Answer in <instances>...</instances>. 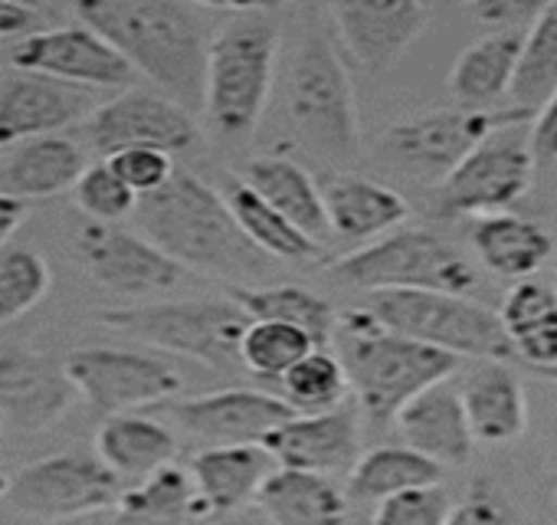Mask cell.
<instances>
[{"label":"cell","instance_id":"obj_23","mask_svg":"<svg viewBox=\"0 0 557 525\" xmlns=\"http://www.w3.org/2000/svg\"><path fill=\"white\" fill-rule=\"evenodd\" d=\"M86 168V155L73 138L37 135L21 142V148L0 164V191L21 200L57 197L76 187Z\"/></svg>","mask_w":557,"mask_h":525},{"label":"cell","instance_id":"obj_37","mask_svg":"<svg viewBox=\"0 0 557 525\" xmlns=\"http://www.w3.org/2000/svg\"><path fill=\"white\" fill-rule=\"evenodd\" d=\"M283 398L296 407V414H322L332 407H342L351 394V381L345 371V362L329 352H309L302 362H296L283 381Z\"/></svg>","mask_w":557,"mask_h":525},{"label":"cell","instance_id":"obj_34","mask_svg":"<svg viewBox=\"0 0 557 525\" xmlns=\"http://www.w3.org/2000/svg\"><path fill=\"white\" fill-rule=\"evenodd\" d=\"M230 300H236L252 319H278V322H293L299 329H306L315 345L332 342L335 335V309L302 290V286H256V290H230Z\"/></svg>","mask_w":557,"mask_h":525},{"label":"cell","instance_id":"obj_10","mask_svg":"<svg viewBox=\"0 0 557 525\" xmlns=\"http://www.w3.org/2000/svg\"><path fill=\"white\" fill-rule=\"evenodd\" d=\"M518 119H534L531 109L524 106H508L505 112L479 109V106H459V109H443L430 112L420 119H407L384 135V155L426 178H446L479 142H485L498 125L518 122Z\"/></svg>","mask_w":557,"mask_h":525},{"label":"cell","instance_id":"obj_41","mask_svg":"<svg viewBox=\"0 0 557 525\" xmlns=\"http://www.w3.org/2000/svg\"><path fill=\"white\" fill-rule=\"evenodd\" d=\"M73 191H76V204L96 220H122L125 213H135L138 204V194L112 171L109 161L89 164Z\"/></svg>","mask_w":557,"mask_h":525},{"label":"cell","instance_id":"obj_25","mask_svg":"<svg viewBox=\"0 0 557 525\" xmlns=\"http://www.w3.org/2000/svg\"><path fill=\"white\" fill-rule=\"evenodd\" d=\"M325 207L332 236L342 240H374L397 230L410 217L407 197L358 174H335L325 184Z\"/></svg>","mask_w":557,"mask_h":525},{"label":"cell","instance_id":"obj_14","mask_svg":"<svg viewBox=\"0 0 557 525\" xmlns=\"http://www.w3.org/2000/svg\"><path fill=\"white\" fill-rule=\"evenodd\" d=\"M11 70L44 73L92 89H132L138 76V70L83 21L73 27L27 34L11 53Z\"/></svg>","mask_w":557,"mask_h":525},{"label":"cell","instance_id":"obj_38","mask_svg":"<svg viewBox=\"0 0 557 525\" xmlns=\"http://www.w3.org/2000/svg\"><path fill=\"white\" fill-rule=\"evenodd\" d=\"M119 509L135 518H184V515H203L200 492L194 483V473H184L171 463L148 473L135 489H125L119 499Z\"/></svg>","mask_w":557,"mask_h":525},{"label":"cell","instance_id":"obj_16","mask_svg":"<svg viewBox=\"0 0 557 525\" xmlns=\"http://www.w3.org/2000/svg\"><path fill=\"white\" fill-rule=\"evenodd\" d=\"M99 96L92 86H76L44 73L11 70L0 80V151L37 135H53L92 115Z\"/></svg>","mask_w":557,"mask_h":525},{"label":"cell","instance_id":"obj_18","mask_svg":"<svg viewBox=\"0 0 557 525\" xmlns=\"http://www.w3.org/2000/svg\"><path fill=\"white\" fill-rule=\"evenodd\" d=\"M426 8V0H332V21L358 66L387 70L423 34Z\"/></svg>","mask_w":557,"mask_h":525},{"label":"cell","instance_id":"obj_30","mask_svg":"<svg viewBox=\"0 0 557 525\" xmlns=\"http://www.w3.org/2000/svg\"><path fill=\"white\" fill-rule=\"evenodd\" d=\"M246 181L272 204L283 210L296 227H302L309 236L319 243L332 240V223H329V207H325V191L315 184V178L293 158L265 155L249 161Z\"/></svg>","mask_w":557,"mask_h":525},{"label":"cell","instance_id":"obj_32","mask_svg":"<svg viewBox=\"0 0 557 525\" xmlns=\"http://www.w3.org/2000/svg\"><path fill=\"white\" fill-rule=\"evenodd\" d=\"M96 450L122 479H145L177 456V440L164 424L122 411L102 420Z\"/></svg>","mask_w":557,"mask_h":525},{"label":"cell","instance_id":"obj_44","mask_svg":"<svg viewBox=\"0 0 557 525\" xmlns=\"http://www.w3.org/2000/svg\"><path fill=\"white\" fill-rule=\"evenodd\" d=\"M505 518H508V512L502 509V502L495 496H488L482 486H475L449 512V522H456V525H502Z\"/></svg>","mask_w":557,"mask_h":525},{"label":"cell","instance_id":"obj_46","mask_svg":"<svg viewBox=\"0 0 557 525\" xmlns=\"http://www.w3.org/2000/svg\"><path fill=\"white\" fill-rule=\"evenodd\" d=\"M190 4L226 11V14H265V11L283 8V0H190Z\"/></svg>","mask_w":557,"mask_h":525},{"label":"cell","instance_id":"obj_28","mask_svg":"<svg viewBox=\"0 0 557 525\" xmlns=\"http://www.w3.org/2000/svg\"><path fill=\"white\" fill-rule=\"evenodd\" d=\"M265 518L278 525H309L345 518V492L329 479V473L302 466H275L256 496Z\"/></svg>","mask_w":557,"mask_h":525},{"label":"cell","instance_id":"obj_8","mask_svg":"<svg viewBox=\"0 0 557 525\" xmlns=\"http://www.w3.org/2000/svg\"><path fill=\"white\" fill-rule=\"evenodd\" d=\"M329 277L358 290H443L472 296L479 277L472 262L443 236L417 227H397L368 246L335 259Z\"/></svg>","mask_w":557,"mask_h":525},{"label":"cell","instance_id":"obj_27","mask_svg":"<svg viewBox=\"0 0 557 525\" xmlns=\"http://www.w3.org/2000/svg\"><path fill=\"white\" fill-rule=\"evenodd\" d=\"M524 53V30H495L475 44H469L453 73H449V93L459 106H479L502 99L511 93L518 66Z\"/></svg>","mask_w":557,"mask_h":525},{"label":"cell","instance_id":"obj_9","mask_svg":"<svg viewBox=\"0 0 557 525\" xmlns=\"http://www.w3.org/2000/svg\"><path fill=\"white\" fill-rule=\"evenodd\" d=\"M531 122L518 119L498 125L485 142H479L440 184L433 194L436 217H462V213H495L511 207L518 197L531 191L534 181V145Z\"/></svg>","mask_w":557,"mask_h":525},{"label":"cell","instance_id":"obj_20","mask_svg":"<svg viewBox=\"0 0 557 525\" xmlns=\"http://www.w3.org/2000/svg\"><path fill=\"white\" fill-rule=\"evenodd\" d=\"M361 407L345 401L322 414H296L278 424L262 443L272 450L278 466H302L319 473L351 469L361 450Z\"/></svg>","mask_w":557,"mask_h":525},{"label":"cell","instance_id":"obj_47","mask_svg":"<svg viewBox=\"0 0 557 525\" xmlns=\"http://www.w3.org/2000/svg\"><path fill=\"white\" fill-rule=\"evenodd\" d=\"M24 217H27V200L0 191V246L11 240V233L24 223Z\"/></svg>","mask_w":557,"mask_h":525},{"label":"cell","instance_id":"obj_39","mask_svg":"<svg viewBox=\"0 0 557 525\" xmlns=\"http://www.w3.org/2000/svg\"><path fill=\"white\" fill-rule=\"evenodd\" d=\"M50 293V267L30 246H0V326L17 322Z\"/></svg>","mask_w":557,"mask_h":525},{"label":"cell","instance_id":"obj_31","mask_svg":"<svg viewBox=\"0 0 557 525\" xmlns=\"http://www.w3.org/2000/svg\"><path fill=\"white\" fill-rule=\"evenodd\" d=\"M502 322L511 335L515 355L557 378V290L534 280L518 283L502 306Z\"/></svg>","mask_w":557,"mask_h":525},{"label":"cell","instance_id":"obj_49","mask_svg":"<svg viewBox=\"0 0 557 525\" xmlns=\"http://www.w3.org/2000/svg\"><path fill=\"white\" fill-rule=\"evenodd\" d=\"M0 4L8 8H21V11H30V14H40L47 8V0H0Z\"/></svg>","mask_w":557,"mask_h":525},{"label":"cell","instance_id":"obj_19","mask_svg":"<svg viewBox=\"0 0 557 525\" xmlns=\"http://www.w3.org/2000/svg\"><path fill=\"white\" fill-rule=\"evenodd\" d=\"M184 430L213 443H262L278 424L296 417V407L269 391L230 388L190 398L171 407Z\"/></svg>","mask_w":557,"mask_h":525},{"label":"cell","instance_id":"obj_45","mask_svg":"<svg viewBox=\"0 0 557 525\" xmlns=\"http://www.w3.org/2000/svg\"><path fill=\"white\" fill-rule=\"evenodd\" d=\"M531 145H534L537 164L557 161V86H554V93L547 96V102L534 112V122H531Z\"/></svg>","mask_w":557,"mask_h":525},{"label":"cell","instance_id":"obj_36","mask_svg":"<svg viewBox=\"0 0 557 525\" xmlns=\"http://www.w3.org/2000/svg\"><path fill=\"white\" fill-rule=\"evenodd\" d=\"M557 86V0L524 30V53L511 86V106L537 112Z\"/></svg>","mask_w":557,"mask_h":525},{"label":"cell","instance_id":"obj_4","mask_svg":"<svg viewBox=\"0 0 557 525\" xmlns=\"http://www.w3.org/2000/svg\"><path fill=\"white\" fill-rule=\"evenodd\" d=\"M278 27L265 14H236L210 40L203 109L210 125L233 142L256 132L275 80Z\"/></svg>","mask_w":557,"mask_h":525},{"label":"cell","instance_id":"obj_35","mask_svg":"<svg viewBox=\"0 0 557 525\" xmlns=\"http://www.w3.org/2000/svg\"><path fill=\"white\" fill-rule=\"evenodd\" d=\"M315 339L293 326V322H278V319H252L243 332L239 342V358L246 375H256L262 381H283V375L302 362L309 352H315Z\"/></svg>","mask_w":557,"mask_h":525},{"label":"cell","instance_id":"obj_33","mask_svg":"<svg viewBox=\"0 0 557 525\" xmlns=\"http://www.w3.org/2000/svg\"><path fill=\"white\" fill-rule=\"evenodd\" d=\"M443 469L436 460L420 453L417 447H374L355 460L348 476V499L355 502H381L400 489L440 483Z\"/></svg>","mask_w":557,"mask_h":525},{"label":"cell","instance_id":"obj_7","mask_svg":"<svg viewBox=\"0 0 557 525\" xmlns=\"http://www.w3.org/2000/svg\"><path fill=\"white\" fill-rule=\"evenodd\" d=\"M391 329L446 349L459 358L511 362L515 345L502 322V313L443 290H377L364 303Z\"/></svg>","mask_w":557,"mask_h":525},{"label":"cell","instance_id":"obj_3","mask_svg":"<svg viewBox=\"0 0 557 525\" xmlns=\"http://www.w3.org/2000/svg\"><path fill=\"white\" fill-rule=\"evenodd\" d=\"M332 339L345 362L351 394L374 424L394 420L413 394L459 368V355L391 329L368 306L342 313Z\"/></svg>","mask_w":557,"mask_h":525},{"label":"cell","instance_id":"obj_22","mask_svg":"<svg viewBox=\"0 0 557 525\" xmlns=\"http://www.w3.org/2000/svg\"><path fill=\"white\" fill-rule=\"evenodd\" d=\"M278 460L265 443H220L190 460L203 512H230L259 496Z\"/></svg>","mask_w":557,"mask_h":525},{"label":"cell","instance_id":"obj_15","mask_svg":"<svg viewBox=\"0 0 557 525\" xmlns=\"http://www.w3.org/2000/svg\"><path fill=\"white\" fill-rule=\"evenodd\" d=\"M86 135L92 148L102 155L122 148H161V151H184L197 138V122L190 109L174 102L171 96H158L148 89H125L122 96L102 102L89 122Z\"/></svg>","mask_w":557,"mask_h":525},{"label":"cell","instance_id":"obj_48","mask_svg":"<svg viewBox=\"0 0 557 525\" xmlns=\"http://www.w3.org/2000/svg\"><path fill=\"white\" fill-rule=\"evenodd\" d=\"M40 14L21 11V8H8L0 4V37H17V34H30V27L37 24Z\"/></svg>","mask_w":557,"mask_h":525},{"label":"cell","instance_id":"obj_29","mask_svg":"<svg viewBox=\"0 0 557 525\" xmlns=\"http://www.w3.org/2000/svg\"><path fill=\"white\" fill-rule=\"evenodd\" d=\"M233 210V217L239 220V227L246 230V236L269 253L272 259L283 262H312L322 256V243L315 236H309L302 227H296L283 210L272 207L246 178H223V191H220Z\"/></svg>","mask_w":557,"mask_h":525},{"label":"cell","instance_id":"obj_13","mask_svg":"<svg viewBox=\"0 0 557 525\" xmlns=\"http://www.w3.org/2000/svg\"><path fill=\"white\" fill-rule=\"evenodd\" d=\"M66 371L79 394L102 414L158 404L184 388L174 365L128 349H76L66 358Z\"/></svg>","mask_w":557,"mask_h":525},{"label":"cell","instance_id":"obj_2","mask_svg":"<svg viewBox=\"0 0 557 525\" xmlns=\"http://www.w3.org/2000/svg\"><path fill=\"white\" fill-rule=\"evenodd\" d=\"M135 217L145 236L187 270L223 280H262L269 273L272 256L246 236L226 197L187 171H174L164 187L138 197Z\"/></svg>","mask_w":557,"mask_h":525},{"label":"cell","instance_id":"obj_1","mask_svg":"<svg viewBox=\"0 0 557 525\" xmlns=\"http://www.w3.org/2000/svg\"><path fill=\"white\" fill-rule=\"evenodd\" d=\"M73 11L174 102L203 106L213 37L190 0H73Z\"/></svg>","mask_w":557,"mask_h":525},{"label":"cell","instance_id":"obj_24","mask_svg":"<svg viewBox=\"0 0 557 525\" xmlns=\"http://www.w3.org/2000/svg\"><path fill=\"white\" fill-rule=\"evenodd\" d=\"M472 249L485 270L508 277V280H528L550 259L554 240L534 220L508 213V210H495V213L475 217Z\"/></svg>","mask_w":557,"mask_h":525},{"label":"cell","instance_id":"obj_51","mask_svg":"<svg viewBox=\"0 0 557 525\" xmlns=\"http://www.w3.org/2000/svg\"><path fill=\"white\" fill-rule=\"evenodd\" d=\"M426 4H433V0H426Z\"/></svg>","mask_w":557,"mask_h":525},{"label":"cell","instance_id":"obj_43","mask_svg":"<svg viewBox=\"0 0 557 525\" xmlns=\"http://www.w3.org/2000/svg\"><path fill=\"white\" fill-rule=\"evenodd\" d=\"M550 0H472V17L498 30H528Z\"/></svg>","mask_w":557,"mask_h":525},{"label":"cell","instance_id":"obj_5","mask_svg":"<svg viewBox=\"0 0 557 525\" xmlns=\"http://www.w3.org/2000/svg\"><path fill=\"white\" fill-rule=\"evenodd\" d=\"M286 122L293 135L329 164L358 158V106L351 76L322 34H312L286 66Z\"/></svg>","mask_w":557,"mask_h":525},{"label":"cell","instance_id":"obj_17","mask_svg":"<svg viewBox=\"0 0 557 525\" xmlns=\"http://www.w3.org/2000/svg\"><path fill=\"white\" fill-rule=\"evenodd\" d=\"M76 398L79 388L66 365L60 368L53 358L24 345L0 349V424L21 434L50 430Z\"/></svg>","mask_w":557,"mask_h":525},{"label":"cell","instance_id":"obj_50","mask_svg":"<svg viewBox=\"0 0 557 525\" xmlns=\"http://www.w3.org/2000/svg\"><path fill=\"white\" fill-rule=\"evenodd\" d=\"M453 4H469V0H453Z\"/></svg>","mask_w":557,"mask_h":525},{"label":"cell","instance_id":"obj_11","mask_svg":"<svg viewBox=\"0 0 557 525\" xmlns=\"http://www.w3.org/2000/svg\"><path fill=\"white\" fill-rule=\"evenodd\" d=\"M8 499L24 515L70 518L119 505L122 476L99 456L89 453H57L24 466L11 486Z\"/></svg>","mask_w":557,"mask_h":525},{"label":"cell","instance_id":"obj_26","mask_svg":"<svg viewBox=\"0 0 557 525\" xmlns=\"http://www.w3.org/2000/svg\"><path fill=\"white\" fill-rule=\"evenodd\" d=\"M462 404L475 443H511L528 427L524 388L508 362H485L472 371L462 388Z\"/></svg>","mask_w":557,"mask_h":525},{"label":"cell","instance_id":"obj_6","mask_svg":"<svg viewBox=\"0 0 557 525\" xmlns=\"http://www.w3.org/2000/svg\"><path fill=\"white\" fill-rule=\"evenodd\" d=\"M96 319L161 352L200 362L210 371H246L239 358V342L252 316L236 300H181L132 309H102Z\"/></svg>","mask_w":557,"mask_h":525},{"label":"cell","instance_id":"obj_12","mask_svg":"<svg viewBox=\"0 0 557 525\" xmlns=\"http://www.w3.org/2000/svg\"><path fill=\"white\" fill-rule=\"evenodd\" d=\"M76 256L96 283L128 296L171 290L187 277L184 262L164 253L154 240L115 227V220L92 217L83 223L76 233Z\"/></svg>","mask_w":557,"mask_h":525},{"label":"cell","instance_id":"obj_42","mask_svg":"<svg viewBox=\"0 0 557 525\" xmlns=\"http://www.w3.org/2000/svg\"><path fill=\"white\" fill-rule=\"evenodd\" d=\"M106 161L138 197L164 187L177 171L171 151H161V148H122V151L106 155Z\"/></svg>","mask_w":557,"mask_h":525},{"label":"cell","instance_id":"obj_40","mask_svg":"<svg viewBox=\"0 0 557 525\" xmlns=\"http://www.w3.org/2000/svg\"><path fill=\"white\" fill-rule=\"evenodd\" d=\"M453 496L443 483H423L400 489L377 502L374 522L377 525H443L449 522Z\"/></svg>","mask_w":557,"mask_h":525},{"label":"cell","instance_id":"obj_21","mask_svg":"<svg viewBox=\"0 0 557 525\" xmlns=\"http://www.w3.org/2000/svg\"><path fill=\"white\" fill-rule=\"evenodd\" d=\"M397 427L410 447L440 466H466L475 453V434L466 417L462 391L449 378L423 388L397 411Z\"/></svg>","mask_w":557,"mask_h":525}]
</instances>
